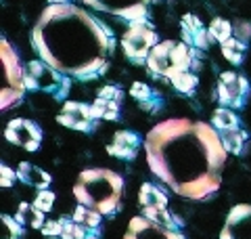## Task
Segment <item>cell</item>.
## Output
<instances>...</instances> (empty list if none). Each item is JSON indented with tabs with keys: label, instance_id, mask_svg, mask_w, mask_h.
<instances>
[{
	"label": "cell",
	"instance_id": "8",
	"mask_svg": "<svg viewBox=\"0 0 251 239\" xmlns=\"http://www.w3.org/2000/svg\"><path fill=\"white\" fill-rule=\"evenodd\" d=\"M82 2L86 6H92L94 11L109 13L113 17L138 21L147 17L151 4L157 2V0H82Z\"/></svg>",
	"mask_w": 251,
	"mask_h": 239
},
{
	"label": "cell",
	"instance_id": "12",
	"mask_svg": "<svg viewBox=\"0 0 251 239\" xmlns=\"http://www.w3.org/2000/svg\"><path fill=\"white\" fill-rule=\"evenodd\" d=\"M220 239H251V206H234L226 218Z\"/></svg>",
	"mask_w": 251,
	"mask_h": 239
},
{
	"label": "cell",
	"instance_id": "20",
	"mask_svg": "<svg viewBox=\"0 0 251 239\" xmlns=\"http://www.w3.org/2000/svg\"><path fill=\"white\" fill-rule=\"evenodd\" d=\"M120 99H105V97H99L94 99L92 103V114L94 118H100V120H117L120 116Z\"/></svg>",
	"mask_w": 251,
	"mask_h": 239
},
{
	"label": "cell",
	"instance_id": "2",
	"mask_svg": "<svg viewBox=\"0 0 251 239\" xmlns=\"http://www.w3.org/2000/svg\"><path fill=\"white\" fill-rule=\"evenodd\" d=\"M31 46L63 76L86 82L107 71L113 31L82 6L49 4L31 28Z\"/></svg>",
	"mask_w": 251,
	"mask_h": 239
},
{
	"label": "cell",
	"instance_id": "11",
	"mask_svg": "<svg viewBox=\"0 0 251 239\" xmlns=\"http://www.w3.org/2000/svg\"><path fill=\"white\" fill-rule=\"evenodd\" d=\"M94 114L92 105L82 101H67L57 114V122L65 128L80 130V132H90L94 128Z\"/></svg>",
	"mask_w": 251,
	"mask_h": 239
},
{
	"label": "cell",
	"instance_id": "21",
	"mask_svg": "<svg viewBox=\"0 0 251 239\" xmlns=\"http://www.w3.org/2000/svg\"><path fill=\"white\" fill-rule=\"evenodd\" d=\"M220 49H222V55H224V59L226 61H230L232 65H241L243 63V55H245V42L239 38H228L226 42L220 44Z\"/></svg>",
	"mask_w": 251,
	"mask_h": 239
},
{
	"label": "cell",
	"instance_id": "10",
	"mask_svg": "<svg viewBox=\"0 0 251 239\" xmlns=\"http://www.w3.org/2000/svg\"><path fill=\"white\" fill-rule=\"evenodd\" d=\"M4 139L17 147H23L25 151H36L42 143V130L40 126L25 118H15L6 124Z\"/></svg>",
	"mask_w": 251,
	"mask_h": 239
},
{
	"label": "cell",
	"instance_id": "29",
	"mask_svg": "<svg viewBox=\"0 0 251 239\" xmlns=\"http://www.w3.org/2000/svg\"><path fill=\"white\" fill-rule=\"evenodd\" d=\"M0 220H2V239H19L21 233H23V227L17 222V218H11L6 216V214H2L0 216Z\"/></svg>",
	"mask_w": 251,
	"mask_h": 239
},
{
	"label": "cell",
	"instance_id": "14",
	"mask_svg": "<svg viewBox=\"0 0 251 239\" xmlns=\"http://www.w3.org/2000/svg\"><path fill=\"white\" fill-rule=\"evenodd\" d=\"M180 30H182V40L186 44H191L193 49L205 51V49H209L211 40H214L209 34V30H205L201 19L193 13H186L182 17V21H180Z\"/></svg>",
	"mask_w": 251,
	"mask_h": 239
},
{
	"label": "cell",
	"instance_id": "25",
	"mask_svg": "<svg viewBox=\"0 0 251 239\" xmlns=\"http://www.w3.org/2000/svg\"><path fill=\"white\" fill-rule=\"evenodd\" d=\"M143 216L149 218L151 222H155V225H159V227H166L170 231H178L174 216H172V214L166 208H145L143 210Z\"/></svg>",
	"mask_w": 251,
	"mask_h": 239
},
{
	"label": "cell",
	"instance_id": "15",
	"mask_svg": "<svg viewBox=\"0 0 251 239\" xmlns=\"http://www.w3.org/2000/svg\"><path fill=\"white\" fill-rule=\"evenodd\" d=\"M140 137L132 130H117L113 134V141L107 145V153L120 159H134L140 149Z\"/></svg>",
	"mask_w": 251,
	"mask_h": 239
},
{
	"label": "cell",
	"instance_id": "28",
	"mask_svg": "<svg viewBox=\"0 0 251 239\" xmlns=\"http://www.w3.org/2000/svg\"><path fill=\"white\" fill-rule=\"evenodd\" d=\"M63 239H88V229L82 227L75 220H65L63 222Z\"/></svg>",
	"mask_w": 251,
	"mask_h": 239
},
{
	"label": "cell",
	"instance_id": "24",
	"mask_svg": "<svg viewBox=\"0 0 251 239\" xmlns=\"http://www.w3.org/2000/svg\"><path fill=\"white\" fill-rule=\"evenodd\" d=\"M100 216H103V214H100L99 210L88 208V206H84V204L77 206L75 212H74V220L80 222V225L86 227V229H97L99 222H100Z\"/></svg>",
	"mask_w": 251,
	"mask_h": 239
},
{
	"label": "cell",
	"instance_id": "26",
	"mask_svg": "<svg viewBox=\"0 0 251 239\" xmlns=\"http://www.w3.org/2000/svg\"><path fill=\"white\" fill-rule=\"evenodd\" d=\"M170 82L172 86L178 90V92H182V94H191L195 89H197V76L191 74V69H186V71H180V74H176L174 78H170Z\"/></svg>",
	"mask_w": 251,
	"mask_h": 239
},
{
	"label": "cell",
	"instance_id": "6",
	"mask_svg": "<svg viewBox=\"0 0 251 239\" xmlns=\"http://www.w3.org/2000/svg\"><path fill=\"white\" fill-rule=\"evenodd\" d=\"M69 78H65L42 59L25 63V89L36 92H50L54 99H63L69 92Z\"/></svg>",
	"mask_w": 251,
	"mask_h": 239
},
{
	"label": "cell",
	"instance_id": "36",
	"mask_svg": "<svg viewBox=\"0 0 251 239\" xmlns=\"http://www.w3.org/2000/svg\"><path fill=\"white\" fill-rule=\"evenodd\" d=\"M50 239H59V237H50Z\"/></svg>",
	"mask_w": 251,
	"mask_h": 239
},
{
	"label": "cell",
	"instance_id": "4",
	"mask_svg": "<svg viewBox=\"0 0 251 239\" xmlns=\"http://www.w3.org/2000/svg\"><path fill=\"white\" fill-rule=\"evenodd\" d=\"M193 49L186 42H174V40H161L153 46L151 55L147 59V69L153 76L174 78L180 71L191 69L193 65Z\"/></svg>",
	"mask_w": 251,
	"mask_h": 239
},
{
	"label": "cell",
	"instance_id": "22",
	"mask_svg": "<svg viewBox=\"0 0 251 239\" xmlns=\"http://www.w3.org/2000/svg\"><path fill=\"white\" fill-rule=\"evenodd\" d=\"M211 126L218 130V132H224V130H232V128H239V118L232 114L228 107H218L211 116Z\"/></svg>",
	"mask_w": 251,
	"mask_h": 239
},
{
	"label": "cell",
	"instance_id": "33",
	"mask_svg": "<svg viewBox=\"0 0 251 239\" xmlns=\"http://www.w3.org/2000/svg\"><path fill=\"white\" fill-rule=\"evenodd\" d=\"M0 174H2V180H0V185H2V187H13V182L19 179L17 172H13L6 164L0 166Z\"/></svg>",
	"mask_w": 251,
	"mask_h": 239
},
{
	"label": "cell",
	"instance_id": "16",
	"mask_svg": "<svg viewBox=\"0 0 251 239\" xmlns=\"http://www.w3.org/2000/svg\"><path fill=\"white\" fill-rule=\"evenodd\" d=\"M17 177H19V180L25 182V185L36 187L38 191L49 189V185H50V174L44 172L42 168H38V166H34V164H29V162H21L19 164Z\"/></svg>",
	"mask_w": 251,
	"mask_h": 239
},
{
	"label": "cell",
	"instance_id": "23",
	"mask_svg": "<svg viewBox=\"0 0 251 239\" xmlns=\"http://www.w3.org/2000/svg\"><path fill=\"white\" fill-rule=\"evenodd\" d=\"M220 139H222V145L228 153H241L243 145H245L247 134L243 132L241 128H232V130H224L220 132Z\"/></svg>",
	"mask_w": 251,
	"mask_h": 239
},
{
	"label": "cell",
	"instance_id": "9",
	"mask_svg": "<svg viewBox=\"0 0 251 239\" xmlns=\"http://www.w3.org/2000/svg\"><path fill=\"white\" fill-rule=\"evenodd\" d=\"M249 94V82L237 71H224L218 80V101L222 107H243Z\"/></svg>",
	"mask_w": 251,
	"mask_h": 239
},
{
	"label": "cell",
	"instance_id": "17",
	"mask_svg": "<svg viewBox=\"0 0 251 239\" xmlns=\"http://www.w3.org/2000/svg\"><path fill=\"white\" fill-rule=\"evenodd\" d=\"M138 202L143 208H166L168 197L159 187H155L153 182H143V187L138 191Z\"/></svg>",
	"mask_w": 251,
	"mask_h": 239
},
{
	"label": "cell",
	"instance_id": "32",
	"mask_svg": "<svg viewBox=\"0 0 251 239\" xmlns=\"http://www.w3.org/2000/svg\"><path fill=\"white\" fill-rule=\"evenodd\" d=\"M239 26H232V30H234V38H239V40H249V36H251V23L249 21H237Z\"/></svg>",
	"mask_w": 251,
	"mask_h": 239
},
{
	"label": "cell",
	"instance_id": "13",
	"mask_svg": "<svg viewBox=\"0 0 251 239\" xmlns=\"http://www.w3.org/2000/svg\"><path fill=\"white\" fill-rule=\"evenodd\" d=\"M124 239H184L178 231H170L166 227H159L151 222L145 216H136L130 220L128 233L124 235Z\"/></svg>",
	"mask_w": 251,
	"mask_h": 239
},
{
	"label": "cell",
	"instance_id": "35",
	"mask_svg": "<svg viewBox=\"0 0 251 239\" xmlns=\"http://www.w3.org/2000/svg\"><path fill=\"white\" fill-rule=\"evenodd\" d=\"M72 0H49V4H69Z\"/></svg>",
	"mask_w": 251,
	"mask_h": 239
},
{
	"label": "cell",
	"instance_id": "31",
	"mask_svg": "<svg viewBox=\"0 0 251 239\" xmlns=\"http://www.w3.org/2000/svg\"><path fill=\"white\" fill-rule=\"evenodd\" d=\"M63 218H59V220H49V222H44L42 225V233L44 235H49V237H57V235H61L63 233Z\"/></svg>",
	"mask_w": 251,
	"mask_h": 239
},
{
	"label": "cell",
	"instance_id": "5",
	"mask_svg": "<svg viewBox=\"0 0 251 239\" xmlns=\"http://www.w3.org/2000/svg\"><path fill=\"white\" fill-rule=\"evenodd\" d=\"M0 63H2V74L6 84L0 92V107L13 109L23 101V92H25V67L21 65L17 51L6 38H0Z\"/></svg>",
	"mask_w": 251,
	"mask_h": 239
},
{
	"label": "cell",
	"instance_id": "3",
	"mask_svg": "<svg viewBox=\"0 0 251 239\" xmlns=\"http://www.w3.org/2000/svg\"><path fill=\"white\" fill-rule=\"evenodd\" d=\"M122 189L124 180L120 174L105 168H92L80 174V180L74 187V195L80 204L99 210L100 214H113L120 208Z\"/></svg>",
	"mask_w": 251,
	"mask_h": 239
},
{
	"label": "cell",
	"instance_id": "18",
	"mask_svg": "<svg viewBox=\"0 0 251 239\" xmlns=\"http://www.w3.org/2000/svg\"><path fill=\"white\" fill-rule=\"evenodd\" d=\"M15 218H17L21 227H29V229H42V225H44V212L27 202L19 204V210H17V216Z\"/></svg>",
	"mask_w": 251,
	"mask_h": 239
},
{
	"label": "cell",
	"instance_id": "19",
	"mask_svg": "<svg viewBox=\"0 0 251 239\" xmlns=\"http://www.w3.org/2000/svg\"><path fill=\"white\" fill-rule=\"evenodd\" d=\"M130 94L149 111H153L155 107H159V103H161L159 94H157L151 86L145 84V82H134V84H132L130 86Z\"/></svg>",
	"mask_w": 251,
	"mask_h": 239
},
{
	"label": "cell",
	"instance_id": "7",
	"mask_svg": "<svg viewBox=\"0 0 251 239\" xmlns=\"http://www.w3.org/2000/svg\"><path fill=\"white\" fill-rule=\"evenodd\" d=\"M157 42H159V40H157L155 30L149 26L145 19L132 21L130 28L126 30L124 36H122V49L126 53V57H128L132 63H136V65L147 63L149 55H151L153 46Z\"/></svg>",
	"mask_w": 251,
	"mask_h": 239
},
{
	"label": "cell",
	"instance_id": "27",
	"mask_svg": "<svg viewBox=\"0 0 251 239\" xmlns=\"http://www.w3.org/2000/svg\"><path fill=\"white\" fill-rule=\"evenodd\" d=\"M209 34H211V38L218 40V42L222 44V42H226L228 38H232V34H234L232 23L226 21V19H222V17H216L214 21L209 23Z\"/></svg>",
	"mask_w": 251,
	"mask_h": 239
},
{
	"label": "cell",
	"instance_id": "30",
	"mask_svg": "<svg viewBox=\"0 0 251 239\" xmlns=\"http://www.w3.org/2000/svg\"><path fill=\"white\" fill-rule=\"evenodd\" d=\"M52 204H54V193L49 189H42V191H38V195L34 199V206L38 210H42V212H50L52 210Z\"/></svg>",
	"mask_w": 251,
	"mask_h": 239
},
{
	"label": "cell",
	"instance_id": "34",
	"mask_svg": "<svg viewBox=\"0 0 251 239\" xmlns=\"http://www.w3.org/2000/svg\"><path fill=\"white\" fill-rule=\"evenodd\" d=\"M99 97H105V99H120L124 97V92L117 89V86H103V89L99 90Z\"/></svg>",
	"mask_w": 251,
	"mask_h": 239
},
{
	"label": "cell",
	"instance_id": "1",
	"mask_svg": "<svg viewBox=\"0 0 251 239\" xmlns=\"http://www.w3.org/2000/svg\"><path fill=\"white\" fill-rule=\"evenodd\" d=\"M145 151L151 170L186 199H203L214 193L228 155L214 126L191 120L157 124L147 134Z\"/></svg>",
	"mask_w": 251,
	"mask_h": 239
}]
</instances>
